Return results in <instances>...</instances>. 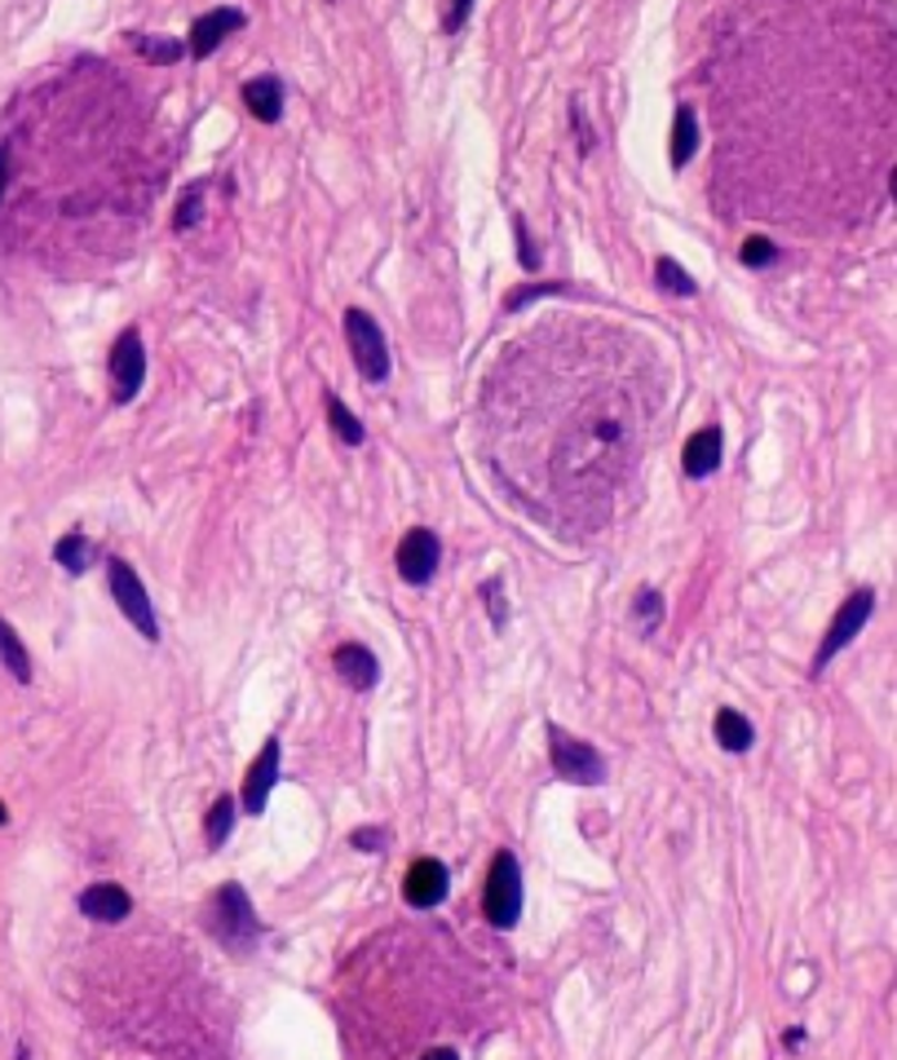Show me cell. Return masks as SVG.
I'll return each mask as SVG.
<instances>
[{
  "label": "cell",
  "instance_id": "obj_1",
  "mask_svg": "<svg viewBox=\"0 0 897 1060\" xmlns=\"http://www.w3.org/2000/svg\"><path fill=\"white\" fill-rule=\"evenodd\" d=\"M208 932L226 946V950H234V954H252L256 950V941H261V919H256V910H252V897L243 893V884H221L217 888V897H212V906H208Z\"/></svg>",
  "mask_w": 897,
  "mask_h": 1060
},
{
  "label": "cell",
  "instance_id": "obj_2",
  "mask_svg": "<svg viewBox=\"0 0 897 1060\" xmlns=\"http://www.w3.org/2000/svg\"><path fill=\"white\" fill-rule=\"evenodd\" d=\"M482 910H486L491 928H500V932L517 928V919H522V866H517V857L508 849H500L495 862H491Z\"/></svg>",
  "mask_w": 897,
  "mask_h": 1060
},
{
  "label": "cell",
  "instance_id": "obj_3",
  "mask_svg": "<svg viewBox=\"0 0 897 1060\" xmlns=\"http://www.w3.org/2000/svg\"><path fill=\"white\" fill-rule=\"evenodd\" d=\"M548 761H553V774L575 783V787L606 783L602 752H597L592 743H583V739H575V734H566V730H557V725H548Z\"/></svg>",
  "mask_w": 897,
  "mask_h": 1060
},
{
  "label": "cell",
  "instance_id": "obj_4",
  "mask_svg": "<svg viewBox=\"0 0 897 1060\" xmlns=\"http://www.w3.org/2000/svg\"><path fill=\"white\" fill-rule=\"evenodd\" d=\"M346 340H350V359H354L363 381H372V385L390 381V345H385V331L376 327L372 314L346 309Z\"/></svg>",
  "mask_w": 897,
  "mask_h": 1060
},
{
  "label": "cell",
  "instance_id": "obj_5",
  "mask_svg": "<svg viewBox=\"0 0 897 1060\" xmlns=\"http://www.w3.org/2000/svg\"><path fill=\"white\" fill-rule=\"evenodd\" d=\"M107 588H111V601L124 610V619L146 636V641H160V619H155V605L138 579V570L124 561V557H111L107 561Z\"/></svg>",
  "mask_w": 897,
  "mask_h": 1060
},
{
  "label": "cell",
  "instance_id": "obj_6",
  "mask_svg": "<svg viewBox=\"0 0 897 1060\" xmlns=\"http://www.w3.org/2000/svg\"><path fill=\"white\" fill-rule=\"evenodd\" d=\"M871 610H875V592H871V588H857V592H849V597L840 601V610H835V619H831V627H827V636H822V645H818V654H813V671H822V667L866 627Z\"/></svg>",
  "mask_w": 897,
  "mask_h": 1060
},
{
  "label": "cell",
  "instance_id": "obj_7",
  "mask_svg": "<svg viewBox=\"0 0 897 1060\" xmlns=\"http://www.w3.org/2000/svg\"><path fill=\"white\" fill-rule=\"evenodd\" d=\"M142 381H146V345H142L138 327H124L111 345V398L133 403Z\"/></svg>",
  "mask_w": 897,
  "mask_h": 1060
},
{
  "label": "cell",
  "instance_id": "obj_8",
  "mask_svg": "<svg viewBox=\"0 0 897 1060\" xmlns=\"http://www.w3.org/2000/svg\"><path fill=\"white\" fill-rule=\"evenodd\" d=\"M438 561H442V544H438V535L429 526H412L403 535V544H398V557H394L398 579L412 583V588H425L438 575Z\"/></svg>",
  "mask_w": 897,
  "mask_h": 1060
},
{
  "label": "cell",
  "instance_id": "obj_9",
  "mask_svg": "<svg viewBox=\"0 0 897 1060\" xmlns=\"http://www.w3.org/2000/svg\"><path fill=\"white\" fill-rule=\"evenodd\" d=\"M278 756H283L278 739H265L261 756H256V761L248 765V774H243V813H252V818L265 813L270 791H274V783H278Z\"/></svg>",
  "mask_w": 897,
  "mask_h": 1060
},
{
  "label": "cell",
  "instance_id": "obj_10",
  "mask_svg": "<svg viewBox=\"0 0 897 1060\" xmlns=\"http://www.w3.org/2000/svg\"><path fill=\"white\" fill-rule=\"evenodd\" d=\"M243 28H248V14H243V10L217 6V10H208V14L195 19V28H190V54H195V58H208L226 36H234V32H243Z\"/></svg>",
  "mask_w": 897,
  "mask_h": 1060
},
{
  "label": "cell",
  "instance_id": "obj_11",
  "mask_svg": "<svg viewBox=\"0 0 897 1060\" xmlns=\"http://www.w3.org/2000/svg\"><path fill=\"white\" fill-rule=\"evenodd\" d=\"M447 888H451V875L438 857H416L412 871H407V901L416 910H434L447 901Z\"/></svg>",
  "mask_w": 897,
  "mask_h": 1060
},
{
  "label": "cell",
  "instance_id": "obj_12",
  "mask_svg": "<svg viewBox=\"0 0 897 1060\" xmlns=\"http://www.w3.org/2000/svg\"><path fill=\"white\" fill-rule=\"evenodd\" d=\"M76 906H80V915L85 919H94V924H120V919H129L133 915V897L120 888V884H89L80 897H76Z\"/></svg>",
  "mask_w": 897,
  "mask_h": 1060
},
{
  "label": "cell",
  "instance_id": "obj_13",
  "mask_svg": "<svg viewBox=\"0 0 897 1060\" xmlns=\"http://www.w3.org/2000/svg\"><path fill=\"white\" fill-rule=\"evenodd\" d=\"M332 667H337V671H341V680H346L350 689H359V693L376 689V680H381V663H376V654H372L368 645H359V641H346V645H337V654H332Z\"/></svg>",
  "mask_w": 897,
  "mask_h": 1060
},
{
  "label": "cell",
  "instance_id": "obj_14",
  "mask_svg": "<svg viewBox=\"0 0 897 1060\" xmlns=\"http://www.w3.org/2000/svg\"><path fill=\"white\" fill-rule=\"evenodd\" d=\"M243 107L252 111V120L278 124V116H283V85H278V76H256V80H248V85H243Z\"/></svg>",
  "mask_w": 897,
  "mask_h": 1060
},
{
  "label": "cell",
  "instance_id": "obj_15",
  "mask_svg": "<svg viewBox=\"0 0 897 1060\" xmlns=\"http://www.w3.org/2000/svg\"><path fill=\"white\" fill-rule=\"evenodd\" d=\"M716 465H721V429L708 425V429H699V434L686 442V451H681V469H686L690 478H708Z\"/></svg>",
  "mask_w": 897,
  "mask_h": 1060
},
{
  "label": "cell",
  "instance_id": "obj_16",
  "mask_svg": "<svg viewBox=\"0 0 897 1060\" xmlns=\"http://www.w3.org/2000/svg\"><path fill=\"white\" fill-rule=\"evenodd\" d=\"M712 730H716V743H721L725 752H747V747L756 743L752 721H747L743 712H734V707H721L716 721H712Z\"/></svg>",
  "mask_w": 897,
  "mask_h": 1060
},
{
  "label": "cell",
  "instance_id": "obj_17",
  "mask_svg": "<svg viewBox=\"0 0 897 1060\" xmlns=\"http://www.w3.org/2000/svg\"><path fill=\"white\" fill-rule=\"evenodd\" d=\"M0 663H6V671L14 676V680H32V654H28V645H23V636L14 632V623H6L0 619Z\"/></svg>",
  "mask_w": 897,
  "mask_h": 1060
},
{
  "label": "cell",
  "instance_id": "obj_18",
  "mask_svg": "<svg viewBox=\"0 0 897 1060\" xmlns=\"http://www.w3.org/2000/svg\"><path fill=\"white\" fill-rule=\"evenodd\" d=\"M694 151H699V120L690 107H681L672 120V168H686L694 160Z\"/></svg>",
  "mask_w": 897,
  "mask_h": 1060
},
{
  "label": "cell",
  "instance_id": "obj_19",
  "mask_svg": "<svg viewBox=\"0 0 897 1060\" xmlns=\"http://www.w3.org/2000/svg\"><path fill=\"white\" fill-rule=\"evenodd\" d=\"M54 561H58L67 575H85V570H89V561H94V539H89V535H80V531L63 535V539L54 544Z\"/></svg>",
  "mask_w": 897,
  "mask_h": 1060
},
{
  "label": "cell",
  "instance_id": "obj_20",
  "mask_svg": "<svg viewBox=\"0 0 897 1060\" xmlns=\"http://www.w3.org/2000/svg\"><path fill=\"white\" fill-rule=\"evenodd\" d=\"M328 416H332V429H337V438L346 442V447H363V438H368V429L359 425V416L337 398V394H328Z\"/></svg>",
  "mask_w": 897,
  "mask_h": 1060
},
{
  "label": "cell",
  "instance_id": "obj_21",
  "mask_svg": "<svg viewBox=\"0 0 897 1060\" xmlns=\"http://www.w3.org/2000/svg\"><path fill=\"white\" fill-rule=\"evenodd\" d=\"M230 831H234V800H230V796H221V800L208 809L204 835H208V844L217 849V844H226V840H230Z\"/></svg>",
  "mask_w": 897,
  "mask_h": 1060
},
{
  "label": "cell",
  "instance_id": "obj_22",
  "mask_svg": "<svg viewBox=\"0 0 897 1060\" xmlns=\"http://www.w3.org/2000/svg\"><path fill=\"white\" fill-rule=\"evenodd\" d=\"M133 50H138L146 63H160V67H168V63L182 58V41H168V36H133Z\"/></svg>",
  "mask_w": 897,
  "mask_h": 1060
},
{
  "label": "cell",
  "instance_id": "obj_23",
  "mask_svg": "<svg viewBox=\"0 0 897 1060\" xmlns=\"http://www.w3.org/2000/svg\"><path fill=\"white\" fill-rule=\"evenodd\" d=\"M655 274H659V287H664V292H677V296H694V292H699V283L690 278V270L677 265L672 256H659Z\"/></svg>",
  "mask_w": 897,
  "mask_h": 1060
},
{
  "label": "cell",
  "instance_id": "obj_24",
  "mask_svg": "<svg viewBox=\"0 0 897 1060\" xmlns=\"http://www.w3.org/2000/svg\"><path fill=\"white\" fill-rule=\"evenodd\" d=\"M739 256H743V265H752V270H765V265H774V261H778V248H774L765 234H752V239L743 243V252H739Z\"/></svg>",
  "mask_w": 897,
  "mask_h": 1060
},
{
  "label": "cell",
  "instance_id": "obj_25",
  "mask_svg": "<svg viewBox=\"0 0 897 1060\" xmlns=\"http://www.w3.org/2000/svg\"><path fill=\"white\" fill-rule=\"evenodd\" d=\"M637 619H642V632H655V627H659V619H664V597H659L655 588L637 592Z\"/></svg>",
  "mask_w": 897,
  "mask_h": 1060
},
{
  "label": "cell",
  "instance_id": "obj_26",
  "mask_svg": "<svg viewBox=\"0 0 897 1060\" xmlns=\"http://www.w3.org/2000/svg\"><path fill=\"white\" fill-rule=\"evenodd\" d=\"M482 601H486L491 627H504V623H508V605H504V588H500V579H486V583H482Z\"/></svg>",
  "mask_w": 897,
  "mask_h": 1060
},
{
  "label": "cell",
  "instance_id": "obj_27",
  "mask_svg": "<svg viewBox=\"0 0 897 1060\" xmlns=\"http://www.w3.org/2000/svg\"><path fill=\"white\" fill-rule=\"evenodd\" d=\"M199 199H204V186H190L186 199L177 204V221H173L177 230H195L199 226Z\"/></svg>",
  "mask_w": 897,
  "mask_h": 1060
},
{
  "label": "cell",
  "instance_id": "obj_28",
  "mask_svg": "<svg viewBox=\"0 0 897 1060\" xmlns=\"http://www.w3.org/2000/svg\"><path fill=\"white\" fill-rule=\"evenodd\" d=\"M350 844L363 849V853H381V849H385V831H381V827H359V831L350 835Z\"/></svg>",
  "mask_w": 897,
  "mask_h": 1060
},
{
  "label": "cell",
  "instance_id": "obj_29",
  "mask_svg": "<svg viewBox=\"0 0 897 1060\" xmlns=\"http://www.w3.org/2000/svg\"><path fill=\"white\" fill-rule=\"evenodd\" d=\"M473 14V0H451V14H447V32H460Z\"/></svg>",
  "mask_w": 897,
  "mask_h": 1060
},
{
  "label": "cell",
  "instance_id": "obj_30",
  "mask_svg": "<svg viewBox=\"0 0 897 1060\" xmlns=\"http://www.w3.org/2000/svg\"><path fill=\"white\" fill-rule=\"evenodd\" d=\"M544 292H561V283H544V287H526V292H513V296H508V309H522L526 300H535V296H544Z\"/></svg>",
  "mask_w": 897,
  "mask_h": 1060
},
{
  "label": "cell",
  "instance_id": "obj_31",
  "mask_svg": "<svg viewBox=\"0 0 897 1060\" xmlns=\"http://www.w3.org/2000/svg\"><path fill=\"white\" fill-rule=\"evenodd\" d=\"M517 248H522V252H517V256H522V265H526V270H535V265H539V252L530 248V239H526V226H522V221H517Z\"/></svg>",
  "mask_w": 897,
  "mask_h": 1060
},
{
  "label": "cell",
  "instance_id": "obj_32",
  "mask_svg": "<svg viewBox=\"0 0 897 1060\" xmlns=\"http://www.w3.org/2000/svg\"><path fill=\"white\" fill-rule=\"evenodd\" d=\"M6 186H10V151L0 146V199H6Z\"/></svg>",
  "mask_w": 897,
  "mask_h": 1060
},
{
  "label": "cell",
  "instance_id": "obj_33",
  "mask_svg": "<svg viewBox=\"0 0 897 1060\" xmlns=\"http://www.w3.org/2000/svg\"><path fill=\"white\" fill-rule=\"evenodd\" d=\"M420 1060H460V1051H451V1047H434V1051H425Z\"/></svg>",
  "mask_w": 897,
  "mask_h": 1060
},
{
  "label": "cell",
  "instance_id": "obj_34",
  "mask_svg": "<svg viewBox=\"0 0 897 1060\" xmlns=\"http://www.w3.org/2000/svg\"><path fill=\"white\" fill-rule=\"evenodd\" d=\"M10 822V809H6V800H0V827H6Z\"/></svg>",
  "mask_w": 897,
  "mask_h": 1060
},
{
  "label": "cell",
  "instance_id": "obj_35",
  "mask_svg": "<svg viewBox=\"0 0 897 1060\" xmlns=\"http://www.w3.org/2000/svg\"><path fill=\"white\" fill-rule=\"evenodd\" d=\"M19 1060H32V1056H28V1047H19Z\"/></svg>",
  "mask_w": 897,
  "mask_h": 1060
}]
</instances>
